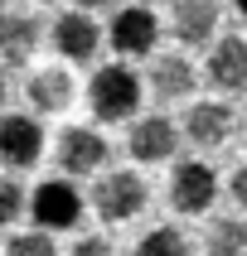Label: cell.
Segmentation results:
<instances>
[{
    "mask_svg": "<svg viewBox=\"0 0 247 256\" xmlns=\"http://www.w3.org/2000/svg\"><path fill=\"white\" fill-rule=\"evenodd\" d=\"M237 14H242V20H247V0H237Z\"/></svg>",
    "mask_w": 247,
    "mask_h": 256,
    "instance_id": "23",
    "label": "cell"
},
{
    "mask_svg": "<svg viewBox=\"0 0 247 256\" xmlns=\"http://www.w3.org/2000/svg\"><path fill=\"white\" fill-rule=\"evenodd\" d=\"M87 106L97 121H126L136 106H141V78L126 68V63H112L102 68L87 87Z\"/></svg>",
    "mask_w": 247,
    "mask_h": 256,
    "instance_id": "1",
    "label": "cell"
},
{
    "mask_svg": "<svg viewBox=\"0 0 247 256\" xmlns=\"http://www.w3.org/2000/svg\"><path fill=\"white\" fill-rule=\"evenodd\" d=\"M203 72H208V82L223 87V92H242L247 87V39H237V34L218 39L208 63H203Z\"/></svg>",
    "mask_w": 247,
    "mask_h": 256,
    "instance_id": "9",
    "label": "cell"
},
{
    "mask_svg": "<svg viewBox=\"0 0 247 256\" xmlns=\"http://www.w3.org/2000/svg\"><path fill=\"white\" fill-rule=\"evenodd\" d=\"M232 198H237V208H242V213H247V164H242V170H237V174H232Z\"/></svg>",
    "mask_w": 247,
    "mask_h": 256,
    "instance_id": "21",
    "label": "cell"
},
{
    "mask_svg": "<svg viewBox=\"0 0 247 256\" xmlns=\"http://www.w3.org/2000/svg\"><path fill=\"white\" fill-rule=\"evenodd\" d=\"M20 213H25V188L15 184V179H5V174H0V228H5V222H15Z\"/></svg>",
    "mask_w": 247,
    "mask_h": 256,
    "instance_id": "19",
    "label": "cell"
},
{
    "mask_svg": "<svg viewBox=\"0 0 247 256\" xmlns=\"http://www.w3.org/2000/svg\"><path fill=\"white\" fill-rule=\"evenodd\" d=\"M0 102H5V78H0Z\"/></svg>",
    "mask_w": 247,
    "mask_h": 256,
    "instance_id": "25",
    "label": "cell"
},
{
    "mask_svg": "<svg viewBox=\"0 0 247 256\" xmlns=\"http://www.w3.org/2000/svg\"><path fill=\"white\" fill-rule=\"evenodd\" d=\"M92 203H97L102 222H126V218H136L145 203H150V188H145V179L136 170H116V174H107L97 184Z\"/></svg>",
    "mask_w": 247,
    "mask_h": 256,
    "instance_id": "2",
    "label": "cell"
},
{
    "mask_svg": "<svg viewBox=\"0 0 247 256\" xmlns=\"http://www.w3.org/2000/svg\"><path fill=\"white\" fill-rule=\"evenodd\" d=\"M184 136H189L194 145H203V150L223 145V140L232 136V106H223V102H199V106H189Z\"/></svg>",
    "mask_w": 247,
    "mask_h": 256,
    "instance_id": "11",
    "label": "cell"
},
{
    "mask_svg": "<svg viewBox=\"0 0 247 256\" xmlns=\"http://www.w3.org/2000/svg\"><path fill=\"white\" fill-rule=\"evenodd\" d=\"M78 5H87V10H97V5H116V0H78Z\"/></svg>",
    "mask_w": 247,
    "mask_h": 256,
    "instance_id": "22",
    "label": "cell"
},
{
    "mask_svg": "<svg viewBox=\"0 0 247 256\" xmlns=\"http://www.w3.org/2000/svg\"><path fill=\"white\" fill-rule=\"evenodd\" d=\"M107 160H112V145L102 140L97 130L73 126V130L58 136V164H63L68 174H97Z\"/></svg>",
    "mask_w": 247,
    "mask_h": 256,
    "instance_id": "6",
    "label": "cell"
},
{
    "mask_svg": "<svg viewBox=\"0 0 247 256\" xmlns=\"http://www.w3.org/2000/svg\"><path fill=\"white\" fill-rule=\"evenodd\" d=\"M174 145H179V136H174L170 116H145V121H136L131 136H126L131 160H141V164H160V160H170Z\"/></svg>",
    "mask_w": 247,
    "mask_h": 256,
    "instance_id": "8",
    "label": "cell"
},
{
    "mask_svg": "<svg viewBox=\"0 0 247 256\" xmlns=\"http://www.w3.org/2000/svg\"><path fill=\"white\" fill-rule=\"evenodd\" d=\"M34 48H39V20L34 14H0V58L29 63Z\"/></svg>",
    "mask_w": 247,
    "mask_h": 256,
    "instance_id": "14",
    "label": "cell"
},
{
    "mask_svg": "<svg viewBox=\"0 0 247 256\" xmlns=\"http://www.w3.org/2000/svg\"><path fill=\"white\" fill-rule=\"evenodd\" d=\"M160 44V20L150 5H131V10H121L112 20V48L116 54H126V58H141L150 54Z\"/></svg>",
    "mask_w": 247,
    "mask_h": 256,
    "instance_id": "5",
    "label": "cell"
},
{
    "mask_svg": "<svg viewBox=\"0 0 247 256\" xmlns=\"http://www.w3.org/2000/svg\"><path fill=\"white\" fill-rule=\"evenodd\" d=\"M218 29V0H179L174 5V39L179 44H208Z\"/></svg>",
    "mask_w": 247,
    "mask_h": 256,
    "instance_id": "12",
    "label": "cell"
},
{
    "mask_svg": "<svg viewBox=\"0 0 247 256\" xmlns=\"http://www.w3.org/2000/svg\"><path fill=\"white\" fill-rule=\"evenodd\" d=\"M29 208H34V222H39L44 232H63V228H73V222L83 218V194H78L68 179H49V184L34 188Z\"/></svg>",
    "mask_w": 247,
    "mask_h": 256,
    "instance_id": "3",
    "label": "cell"
},
{
    "mask_svg": "<svg viewBox=\"0 0 247 256\" xmlns=\"http://www.w3.org/2000/svg\"><path fill=\"white\" fill-rule=\"evenodd\" d=\"M5 256H54V237L49 232H20V237H10V252Z\"/></svg>",
    "mask_w": 247,
    "mask_h": 256,
    "instance_id": "18",
    "label": "cell"
},
{
    "mask_svg": "<svg viewBox=\"0 0 247 256\" xmlns=\"http://www.w3.org/2000/svg\"><path fill=\"white\" fill-rule=\"evenodd\" d=\"M141 5H165V0H141Z\"/></svg>",
    "mask_w": 247,
    "mask_h": 256,
    "instance_id": "24",
    "label": "cell"
},
{
    "mask_svg": "<svg viewBox=\"0 0 247 256\" xmlns=\"http://www.w3.org/2000/svg\"><path fill=\"white\" fill-rule=\"evenodd\" d=\"M203 256H247V222L242 218H218L203 232Z\"/></svg>",
    "mask_w": 247,
    "mask_h": 256,
    "instance_id": "16",
    "label": "cell"
},
{
    "mask_svg": "<svg viewBox=\"0 0 247 256\" xmlns=\"http://www.w3.org/2000/svg\"><path fill=\"white\" fill-rule=\"evenodd\" d=\"M39 155H44L39 121H29V116H5V121H0V160L15 164V170H29V164H39Z\"/></svg>",
    "mask_w": 247,
    "mask_h": 256,
    "instance_id": "7",
    "label": "cell"
},
{
    "mask_svg": "<svg viewBox=\"0 0 247 256\" xmlns=\"http://www.w3.org/2000/svg\"><path fill=\"white\" fill-rule=\"evenodd\" d=\"M0 5H5V0H0Z\"/></svg>",
    "mask_w": 247,
    "mask_h": 256,
    "instance_id": "26",
    "label": "cell"
},
{
    "mask_svg": "<svg viewBox=\"0 0 247 256\" xmlns=\"http://www.w3.org/2000/svg\"><path fill=\"white\" fill-rule=\"evenodd\" d=\"M29 102L39 112H68L73 106V78L63 68H39L29 78Z\"/></svg>",
    "mask_w": 247,
    "mask_h": 256,
    "instance_id": "15",
    "label": "cell"
},
{
    "mask_svg": "<svg viewBox=\"0 0 247 256\" xmlns=\"http://www.w3.org/2000/svg\"><path fill=\"white\" fill-rule=\"evenodd\" d=\"M194 87H199V82H194V63H189V58H179V54L155 58V68H150V92H155L160 102L189 97Z\"/></svg>",
    "mask_w": 247,
    "mask_h": 256,
    "instance_id": "13",
    "label": "cell"
},
{
    "mask_svg": "<svg viewBox=\"0 0 247 256\" xmlns=\"http://www.w3.org/2000/svg\"><path fill=\"white\" fill-rule=\"evenodd\" d=\"M136 256H189V242H184V232H174V228H155L150 237H141Z\"/></svg>",
    "mask_w": 247,
    "mask_h": 256,
    "instance_id": "17",
    "label": "cell"
},
{
    "mask_svg": "<svg viewBox=\"0 0 247 256\" xmlns=\"http://www.w3.org/2000/svg\"><path fill=\"white\" fill-rule=\"evenodd\" d=\"M73 256H116V252H112L107 237H83V242L73 246Z\"/></svg>",
    "mask_w": 247,
    "mask_h": 256,
    "instance_id": "20",
    "label": "cell"
},
{
    "mask_svg": "<svg viewBox=\"0 0 247 256\" xmlns=\"http://www.w3.org/2000/svg\"><path fill=\"white\" fill-rule=\"evenodd\" d=\"M97 39H102V29L92 24L83 10L58 14V20H54V48L63 58H73V63H87V58L97 54Z\"/></svg>",
    "mask_w": 247,
    "mask_h": 256,
    "instance_id": "10",
    "label": "cell"
},
{
    "mask_svg": "<svg viewBox=\"0 0 247 256\" xmlns=\"http://www.w3.org/2000/svg\"><path fill=\"white\" fill-rule=\"evenodd\" d=\"M213 198H218V179H213L208 164L184 160V164L170 174V203H174V213H208Z\"/></svg>",
    "mask_w": 247,
    "mask_h": 256,
    "instance_id": "4",
    "label": "cell"
}]
</instances>
